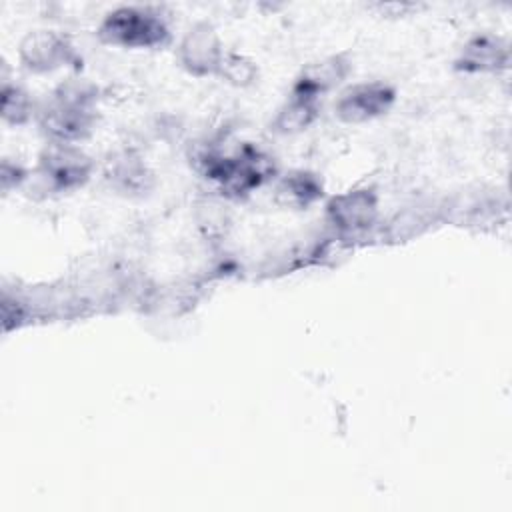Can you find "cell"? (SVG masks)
<instances>
[{
  "label": "cell",
  "mask_w": 512,
  "mask_h": 512,
  "mask_svg": "<svg viewBox=\"0 0 512 512\" xmlns=\"http://www.w3.org/2000/svg\"><path fill=\"white\" fill-rule=\"evenodd\" d=\"M96 84L70 78L60 82L46 102L38 106V126L48 142L80 144L92 136L98 124Z\"/></svg>",
  "instance_id": "obj_1"
},
{
  "label": "cell",
  "mask_w": 512,
  "mask_h": 512,
  "mask_svg": "<svg viewBox=\"0 0 512 512\" xmlns=\"http://www.w3.org/2000/svg\"><path fill=\"white\" fill-rule=\"evenodd\" d=\"M198 168L228 200H242L268 180H276L272 158L252 144H242L230 154L206 150L198 154Z\"/></svg>",
  "instance_id": "obj_2"
},
{
  "label": "cell",
  "mask_w": 512,
  "mask_h": 512,
  "mask_svg": "<svg viewBox=\"0 0 512 512\" xmlns=\"http://www.w3.org/2000/svg\"><path fill=\"white\" fill-rule=\"evenodd\" d=\"M258 76H260L258 64L250 56H246L242 52L226 50V56L218 70V78L222 82H226L228 86H234V88H250L256 84Z\"/></svg>",
  "instance_id": "obj_15"
},
{
  "label": "cell",
  "mask_w": 512,
  "mask_h": 512,
  "mask_svg": "<svg viewBox=\"0 0 512 512\" xmlns=\"http://www.w3.org/2000/svg\"><path fill=\"white\" fill-rule=\"evenodd\" d=\"M352 72V60L348 54L338 52V54H328L322 56L314 62H308L298 76L294 78V84L290 88V94L304 96L318 100L326 96L328 92L336 90Z\"/></svg>",
  "instance_id": "obj_10"
},
{
  "label": "cell",
  "mask_w": 512,
  "mask_h": 512,
  "mask_svg": "<svg viewBox=\"0 0 512 512\" xmlns=\"http://www.w3.org/2000/svg\"><path fill=\"white\" fill-rule=\"evenodd\" d=\"M274 202L288 210H308L324 198L322 178L306 168H294L274 180Z\"/></svg>",
  "instance_id": "obj_12"
},
{
  "label": "cell",
  "mask_w": 512,
  "mask_h": 512,
  "mask_svg": "<svg viewBox=\"0 0 512 512\" xmlns=\"http://www.w3.org/2000/svg\"><path fill=\"white\" fill-rule=\"evenodd\" d=\"M398 90L384 80H364L346 86L334 100V116L342 124H366L386 116L396 104Z\"/></svg>",
  "instance_id": "obj_6"
},
{
  "label": "cell",
  "mask_w": 512,
  "mask_h": 512,
  "mask_svg": "<svg viewBox=\"0 0 512 512\" xmlns=\"http://www.w3.org/2000/svg\"><path fill=\"white\" fill-rule=\"evenodd\" d=\"M320 116V102L290 94L274 112L268 128L276 136H298Z\"/></svg>",
  "instance_id": "obj_13"
},
{
  "label": "cell",
  "mask_w": 512,
  "mask_h": 512,
  "mask_svg": "<svg viewBox=\"0 0 512 512\" xmlns=\"http://www.w3.org/2000/svg\"><path fill=\"white\" fill-rule=\"evenodd\" d=\"M104 180L116 192L126 196H140L152 188L154 174L138 154L130 150H118L110 154L104 164Z\"/></svg>",
  "instance_id": "obj_11"
},
{
  "label": "cell",
  "mask_w": 512,
  "mask_h": 512,
  "mask_svg": "<svg viewBox=\"0 0 512 512\" xmlns=\"http://www.w3.org/2000/svg\"><path fill=\"white\" fill-rule=\"evenodd\" d=\"M18 62L26 72L50 74L62 68H76L80 56L66 34L52 28H36L22 36Z\"/></svg>",
  "instance_id": "obj_5"
},
{
  "label": "cell",
  "mask_w": 512,
  "mask_h": 512,
  "mask_svg": "<svg viewBox=\"0 0 512 512\" xmlns=\"http://www.w3.org/2000/svg\"><path fill=\"white\" fill-rule=\"evenodd\" d=\"M0 176H2V190L8 192L10 188H20L30 178V172L20 164H10V160H4Z\"/></svg>",
  "instance_id": "obj_17"
},
{
  "label": "cell",
  "mask_w": 512,
  "mask_h": 512,
  "mask_svg": "<svg viewBox=\"0 0 512 512\" xmlns=\"http://www.w3.org/2000/svg\"><path fill=\"white\" fill-rule=\"evenodd\" d=\"M224 56V42L218 30L206 20H198L188 26L176 46L178 66L194 78L218 76Z\"/></svg>",
  "instance_id": "obj_8"
},
{
  "label": "cell",
  "mask_w": 512,
  "mask_h": 512,
  "mask_svg": "<svg viewBox=\"0 0 512 512\" xmlns=\"http://www.w3.org/2000/svg\"><path fill=\"white\" fill-rule=\"evenodd\" d=\"M38 106L32 94L16 84L2 80V120L8 126H24L38 116Z\"/></svg>",
  "instance_id": "obj_14"
},
{
  "label": "cell",
  "mask_w": 512,
  "mask_h": 512,
  "mask_svg": "<svg viewBox=\"0 0 512 512\" xmlns=\"http://www.w3.org/2000/svg\"><path fill=\"white\" fill-rule=\"evenodd\" d=\"M380 216V198L372 188L358 186L332 194L324 204L326 222L342 236H360L372 230Z\"/></svg>",
  "instance_id": "obj_7"
},
{
  "label": "cell",
  "mask_w": 512,
  "mask_h": 512,
  "mask_svg": "<svg viewBox=\"0 0 512 512\" xmlns=\"http://www.w3.org/2000/svg\"><path fill=\"white\" fill-rule=\"evenodd\" d=\"M424 220L418 212H398L390 222H388V228H386V234L390 240H408L410 236H418L420 230L424 228Z\"/></svg>",
  "instance_id": "obj_16"
},
{
  "label": "cell",
  "mask_w": 512,
  "mask_h": 512,
  "mask_svg": "<svg viewBox=\"0 0 512 512\" xmlns=\"http://www.w3.org/2000/svg\"><path fill=\"white\" fill-rule=\"evenodd\" d=\"M510 66V46L504 38L478 32L470 36L458 50L452 68L466 76H494Z\"/></svg>",
  "instance_id": "obj_9"
},
{
  "label": "cell",
  "mask_w": 512,
  "mask_h": 512,
  "mask_svg": "<svg viewBox=\"0 0 512 512\" xmlns=\"http://www.w3.org/2000/svg\"><path fill=\"white\" fill-rule=\"evenodd\" d=\"M94 174V160L80 144L48 142L38 154L36 184L46 194H70L82 188Z\"/></svg>",
  "instance_id": "obj_4"
},
{
  "label": "cell",
  "mask_w": 512,
  "mask_h": 512,
  "mask_svg": "<svg viewBox=\"0 0 512 512\" xmlns=\"http://www.w3.org/2000/svg\"><path fill=\"white\" fill-rule=\"evenodd\" d=\"M96 38L112 48L156 50L172 40L168 20L152 6H118L102 16Z\"/></svg>",
  "instance_id": "obj_3"
}]
</instances>
